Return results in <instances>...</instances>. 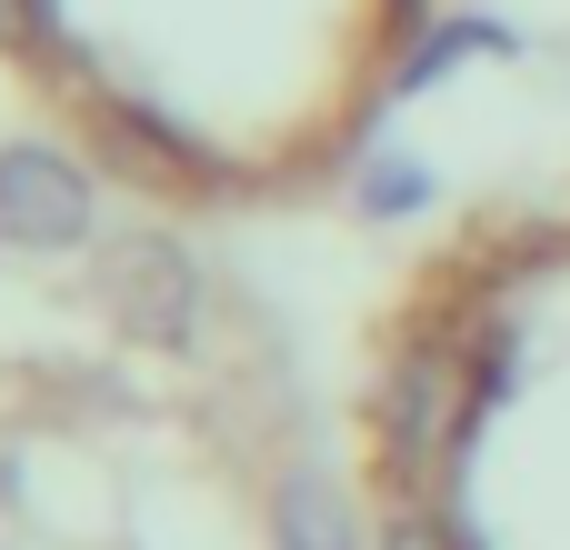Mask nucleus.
Listing matches in <instances>:
<instances>
[{"instance_id": "1", "label": "nucleus", "mask_w": 570, "mask_h": 550, "mask_svg": "<svg viewBox=\"0 0 570 550\" xmlns=\"http://www.w3.org/2000/svg\"><path fill=\"white\" fill-rule=\"evenodd\" d=\"M0 550H321L261 341L40 140L0 150Z\"/></svg>"}, {"instance_id": "2", "label": "nucleus", "mask_w": 570, "mask_h": 550, "mask_svg": "<svg viewBox=\"0 0 570 550\" xmlns=\"http://www.w3.org/2000/svg\"><path fill=\"white\" fill-rule=\"evenodd\" d=\"M361 550H570V190L451 230L351 381Z\"/></svg>"}]
</instances>
